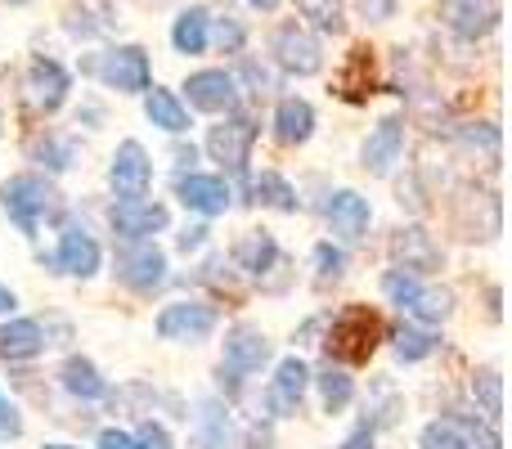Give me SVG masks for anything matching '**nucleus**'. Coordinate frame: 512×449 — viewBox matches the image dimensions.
Returning a JSON list of instances; mask_svg holds the SVG:
<instances>
[{"label": "nucleus", "mask_w": 512, "mask_h": 449, "mask_svg": "<svg viewBox=\"0 0 512 449\" xmlns=\"http://www.w3.org/2000/svg\"><path fill=\"white\" fill-rule=\"evenodd\" d=\"M207 41H216L221 54H239L248 32H243V23H234V18H216V36H207Z\"/></svg>", "instance_id": "c9c22d12"}, {"label": "nucleus", "mask_w": 512, "mask_h": 449, "mask_svg": "<svg viewBox=\"0 0 512 449\" xmlns=\"http://www.w3.org/2000/svg\"><path fill=\"white\" fill-rule=\"evenodd\" d=\"M400 149H405V122L387 117V122H378V131L364 140V171L387 176L391 162H400Z\"/></svg>", "instance_id": "a211bd4d"}, {"label": "nucleus", "mask_w": 512, "mask_h": 449, "mask_svg": "<svg viewBox=\"0 0 512 449\" xmlns=\"http://www.w3.org/2000/svg\"><path fill=\"white\" fill-rule=\"evenodd\" d=\"M59 270L72 279H90L99 270V243L81 225H68L59 238Z\"/></svg>", "instance_id": "412c9836"}, {"label": "nucleus", "mask_w": 512, "mask_h": 449, "mask_svg": "<svg viewBox=\"0 0 512 449\" xmlns=\"http://www.w3.org/2000/svg\"><path fill=\"white\" fill-rule=\"evenodd\" d=\"M99 449H135V441L122 427H108V432H99Z\"/></svg>", "instance_id": "37998d69"}, {"label": "nucleus", "mask_w": 512, "mask_h": 449, "mask_svg": "<svg viewBox=\"0 0 512 449\" xmlns=\"http://www.w3.org/2000/svg\"><path fill=\"white\" fill-rule=\"evenodd\" d=\"M391 342H396V355L405 364H418V360H427V355L436 351V337L427 333V328H418V324H400L396 333H391Z\"/></svg>", "instance_id": "7c9ffc66"}, {"label": "nucleus", "mask_w": 512, "mask_h": 449, "mask_svg": "<svg viewBox=\"0 0 512 449\" xmlns=\"http://www.w3.org/2000/svg\"><path fill=\"white\" fill-rule=\"evenodd\" d=\"M59 378H63V387H68L77 400L108 396V382L99 378V369L86 360V355H68V360H63V369H59Z\"/></svg>", "instance_id": "bb28decb"}, {"label": "nucleus", "mask_w": 512, "mask_h": 449, "mask_svg": "<svg viewBox=\"0 0 512 449\" xmlns=\"http://www.w3.org/2000/svg\"><path fill=\"white\" fill-rule=\"evenodd\" d=\"M95 77L104 86H113L117 95H144L153 86V72H149V50L144 45H117L108 50L104 59L95 63Z\"/></svg>", "instance_id": "20e7f679"}, {"label": "nucleus", "mask_w": 512, "mask_h": 449, "mask_svg": "<svg viewBox=\"0 0 512 449\" xmlns=\"http://www.w3.org/2000/svg\"><path fill=\"white\" fill-rule=\"evenodd\" d=\"M355 9H360V18H369V23H387V18L396 14V0H355Z\"/></svg>", "instance_id": "a19ab883"}, {"label": "nucleus", "mask_w": 512, "mask_h": 449, "mask_svg": "<svg viewBox=\"0 0 512 449\" xmlns=\"http://www.w3.org/2000/svg\"><path fill=\"white\" fill-rule=\"evenodd\" d=\"M131 441H135V449H171V432H167L162 423H153V418H149V423H144L140 432L131 436Z\"/></svg>", "instance_id": "4c0bfd02"}, {"label": "nucleus", "mask_w": 512, "mask_h": 449, "mask_svg": "<svg viewBox=\"0 0 512 449\" xmlns=\"http://www.w3.org/2000/svg\"><path fill=\"white\" fill-rule=\"evenodd\" d=\"M198 423H203V445L207 449H225V436H230V423H225V414L216 405H203V414H198Z\"/></svg>", "instance_id": "f704fd0d"}, {"label": "nucleus", "mask_w": 512, "mask_h": 449, "mask_svg": "<svg viewBox=\"0 0 512 449\" xmlns=\"http://www.w3.org/2000/svg\"><path fill=\"white\" fill-rule=\"evenodd\" d=\"M0 436L5 441H18L23 436V418H18V409H14V400L0 391Z\"/></svg>", "instance_id": "ea45409f"}, {"label": "nucleus", "mask_w": 512, "mask_h": 449, "mask_svg": "<svg viewBox=\"0 0 512 449\" xmlns=\"http://www.w3.org/2000/svg\"><path fill=\"white\" fill-rule=\"evenodd\" d=\"M108 185H113L117 198H144L153 185V162L144 153L140 140H126L117 144L113 153V167H108Z\"/></svg>", "instance_id": "1a4fd4ad"}, {"label": "nucleus", "mask_w": 512, "mask_h": 449, "mask_svg": "<svg viewBox=\"0 0 512 449\" xmlns=\"http://www.w3.org/2000/svg\"><path fill=\"white\" fill-rule=\"evenodd\" d=\"M333 90L346 99V104H369V99L378 95V77H373V50L369 45H355V50L346 54Z\"/></svg>", "instance_id": "f3484780"}, {"label": "nucleus", "mask_w": 512, "mask_h": 449, "mask_svg": "<svg viewBox=\"0 0 512 449\" xmlns=\"http://www.w3.org/2000/svg\"><path fill=\"white\" fill-rule=\"evenodd\" d=\"M45 449H72V445H45Z\"/></svg>", "instance_id": "09e8293b"}, {"label": "nucleus", "mask_w": 512, "mask_h": 449, "mask_svg": "<svg viewBox=\"0 0 512 449\" xmlns=\"http://www.w3.org/2000/svg\"><path fill=\"white\" fill-rule=\"evenodd\" d=\"M387 328H382V315L373 306H346L342 315L328 324L324 333V355L333 364H369L373 351L382 346Z\"/></svg>", "instance_id": "f257e3e1"}, {"label": "nucleus", "mask_w": 512, "mask_h": 449, "mask_svg": "<svg viewBox=\"0 0 512 449\" xmlns=\"http://www.w3.org/2000/svg\"><path fill=\"white\" fill-rule=\"evenodd\" d=\"M391 256H396V270H405V274H427L441 265V247L432 243V234H427L423 225L400 229V234L391 238Z\"/></svg>", "instance_id": "dca6fc26"}, {"label": "nucleus", "mask_w": 512, "mask_h": 449, "mask_svg": "<svg viewBox=\"0 0 512 449\" xmlns=\"http://www.w3.org/2000/svg\"><path fill=\"white\" fill-rule=\"evenodd\" d=\"M252 9H265V14H270V9H279V0H248Z\"/></svg>", "instance_id": "49530a36"}, {"label": "nucleus", "mask_w": 512, "mask_h": 449, "mask_svg": "<svg viewBox=\"0 0 512 449\" xmlns=\"http://www.w3.org/2000/svg\"><path fill=\"white\" fill-rule=\"evenodd\" d=\"M265 360H270V337L252 324H234L230 337H225V364L221 369H230L234 378H248V373H256Z\"/></svg>", "instance_id": "ddd939ff"}, {"label": "nucleus", "mask_w": 512, "mask_h": 449, "mask_svg": "<svg viewBox=\"0 0 512 449\" xmlns=\"http://www.w3.org/2000/svg\"><path fill=\"white\" fill-rule=\"evenodd\" d=\"M274 135H279V144H306L315 135V108L297 95L279 99V108H274Z\"/></svg>", "instance_id": "4be33fe9"}, {"label": "nucleus", "mask_w": 512, "mask_h": 449, "mask_svg": "<svg viewBox=\"0 0 512 449\" xmlns=\"http://www.w3.org/2000/svg\"><path fill=\"white\" fill-rule=\"evenodd\" d=\"M144 113H149L153 126H162L167 135H185L189 131V108L180 104L171 90H144Z\"/></svg>", "instance_id": "a878e982"}, {"label": "nucleus", "mask_w": 512, "mask_h": 449, "mask_svg": "<svg viewBox=\"0 0 512 449\" xmlns=\"http://www.w3.org/2000/svg\"><path fill=\"white\" fill-rule=\"evenodd\" d=\"M252 203L274 207V212H297L301 198H297V189L279 176V171H261V176L252 180Z\"/></svg>", "instance_id": "cd10ccee"}, {"label": "nucleus", "mask_w": 512, "mask_h": 449, "mask_svg": "<svg viewBox=\"0 0 512 449\" xmlns=\"http://www.w3.org/2000/svg\"><path fill=\"white\" fill-rule=\"evenodd\" d=\"M306 387H310V369L297 360V355H288V360L274 369V382H270L274 414H297L301 400H306Z\"/></svg>", "instance_id": "6ab92c4d"}, {"label": "nucleus", "mask_w": 512, "mask_h": 449, "mask_svg": "<svg viewBox=\"0 0 512 449\" xmlns=\"http://www.w3.org/2000/svg\"><path fill=\"white\" fill-rule=\"evenodd\" d=\"M108 221L122 238H131V243H144L149 234H158V229H167L171 212L162 203H149V198H122V203H113V212H108Z\"/></svg>", "instance_id": "9b49d317"}, {"label": "nucleus", "mask_w": 512, "mask_h": 449, "mask_svg": "<svg viewBox=\"0 0 512 449\" xmlns=\"http://www.w3.org/2000/svg\"><path fill=\"white\" fill-rule=\"evenodd\" d=\"M270 54H274V63H279L283 72H292V77H315V72L324 68V50H319V36L310 32L306 23H297V18H288V23L274 27Z\"/></svg>", "instance_id": "7ed1b4c3"}, {"label": "nucleus", "mask_w": 512, "mask_h": 449, "mask_svg": "<svg viewBox=\"0 0 512 449\" xmlns=\"http://www.w3.org/2000/svg\"><path fill=\"white\" fill-rule=\"evenodd\" d=\"M315 265H319V279H337V274H342V265H346V256L337 252L333 243H319L315 247Z\"/></svg>", "instance_id": "58836bf2"}, {"label": "nucleus", "mask_w": 512, "mask_h": 449, "mask_svg": "<svg viewBox=\"0 0 512 449\" xmlns=\"http://www.w3.org/2000/svg\"><path fill=\"white\" fill-rule=\"evenodd\" d=\"M32 153H36V158H41L50 171H68V167H72V144H68V140H54V135L36 140Z\"/></svg>", "instance_id": "72a5a7b5"}, {"label": "nucleus", "mask_w": 512, "mask_h": 449, "mask_svg": "<svg viewBox=\"0 0 512 449\" xmlns=\"http://www.w3.org/2000/svg\"><path fill=\"white\" fill-rule=\"evenodd\" d=\"M45 351V333L36 319H9L0 324V360H32V355Z\"/></svg>", "instance_id": "5701e85b"}, {"label": "nucleus", "mask_w": 512, "mask_h": 449, "mask_svg": "<svg viewBox=\"0 0 512 449\" xmlns=\"http://www.w3.org/2000/svg\"><path fill=\"white\" fill-rule=\"evenodd\" d=\"M472 396L481 400V409H486L490 418L504 414V382H499L495 369H481L477 373V382H472Z\"/></svg>", "instance_id": "473e14b6"}, {"label": "nucleus", "mask_w": 512, "mask_h": 449, "mask_svg": "<svg viewBox=\"0 0 512 449\" xmlns=\"http://www.w3.org/2000/svg\"><path fill=\"white\" fill-rule=\"evenodd\" d=\"M234 261L248 274H265L279 265V243H274L270 229H252V234H243L239 243H234Z\"/></svg>", "instance_id": "b1692460"}, {"label": "nucleus", "mask_w": 512, "mask_h": 449, "mask_svg": "<svg viewBox=\"0 0 512 449\" xmlns=\"http://www.w3.org/2000/svg\"><path fill=\"white\" fill-rule=\"evenodd\" d=\"M315 382H319V400H324V409H328V414H342V409L355 400V382L346 378L342 369H333V364H328V369L319 373Z\"/></svg>", "instance_id": "c756f323"}, {"label": "nucleus", "mask_w": 512, "mask_h": 449, "mask_svg": "<svg viewBox=\"0 0 512 449\" xmlns=\"http://www.w3.org/2000/svg\"><path fill=\"white\" fill-rule=\"evenodd\" d=\"M418 445H423V449H499V436L486 432L477 418L450 414V418L427 423L423 436H418Z\"/></svg>", "instance_id": "0eeeda50"}, {"label": "nucleus", "mask_w": 512, "mask_h": 449, "mask_svg": "<svg viewBox=\"0 0 512 449\" xmlns=\"http://www.w3.org/2000/svg\"><path fill=\"white\" fill-rule=\"evenodd\" d=\"M203 238H207V225L185 229V234H180V252H198V247H203Z\"/></svg>", "instance_id": "c03bdc74"}, {"label": "nucleus", "mask_w": 512, "mask_h": 449, "mask_svg": "<svg viewBox=\"0 0 512 449\" xmlns=\"http://www.w3.org/2000/svg\"><path fill=\"white\" fill-rule=\"evenodd\" d=\"M185 95L198 113H234L239 108V86H234L230 72L221 68H203L185 81Z\"/></svg>", "instance_id": "f8f14e48"}, {"label": "nucleus", "mask_w": 512, "mask_h": 449, "mask_svg": "<svg viewBox=\"0 0 512 449\" xmlns=\"http://www.w3.org/2000/svg\"><path fill=\"white\" fill-rule=\"evenodd\" d=\"M176 194L189 212H203V216L230 212V185H225L221 176H198V171H189V176L176 180Z\"/></svg>", "instance_id": "2eb2a0df"}, {"label": "nucleus", "mask_w": 512, "mask_h": 449, "mask_svg": "<svg viewBox=\"0 0 512 449\" xmlns=\"http://www.w3.org/2000/svg\"><path fill=\"white\" fill-rule=\"evenodd\" d=\"M207 36H212V14H207L203 5H189L185 14L176 18V27H171V45H176L180 54H203L207 45Z\"/></svg>", "instance_id": "393cba45"}, {"label": "nucleus", "mask_w": 512, "mask_h": 449, "mask_svg": "<svg viewBox=\"0 0 512 449\" xmlns=\"http://www.w3.org/2000/svg\"><path fill=\"white\" fill-rule=\"evenodd\" d=\"M328 225H333V234L346 238V243L364 238V229H369V198H360L355 189H337V194L328 198Z\"/></svg>", "instance_id": "aec40b11"}, {"label": "nucleus", "mask_w": 512, "mask_h": 449, "mask_svg": "<svg viewBox=\"0 0 512 449\" xmlns=\"http://www.w3.org/2000/svg\"><path fill=\"white\" fill-rule=\"evenodd\" d=\"M14 306H18V301H14V292H9L5 283H0V310H5V315H9V310H14Z\"/></svg>", "instance_id": "a18cd8bd"}, {"label": "nucleus", "mask_w": 512, "mask_h": 449, "mask_svg": "<svg viewBox=\"0 0 512 449\" xmlns=\"http://www.w3.org/2000/svg\"><path fill=\"white\" fill-rule=\"evenodd\" d=\"M441 23L463 41H481L499 27V0H441Z\"/></svg>", "instance_id": "9d476101"}, {"label": "nucleus", "mask_w": 512, "mask_h": 449, "mask_svg": "<svg viewBox=\"0 0 512 449\" xmlns=\"http://www.w3.org/2000/svg\"><path fill=\"white\" fill-rule=\"evenodd\" d=\"M54 185L45 176H9L5 185H0V203H5V216L14 221L23 234H36L41 221L50 216L54 207Z\"/></svg>", "instance_id": "f03ea898"}, {"label": "nucleus", "mask_w": 512, "mask_h": 449, "mask_svg": "<svg viewBox=\"0 0 512 449\" xmlns=\"http://www.w3.org/2000/svg\"><path fill=\"white\" fill-rule=\"evenodd\" d=\"M297 9L315 32H342V0H297Z\"/></svg>", "instance_id": "2f4dec72"}, {"label": "nucleus", "mask_w": 512, "mask_h": 449, "mask_svg": "<svg viewBox=\"0 0 512 449\" xmlns=\"http://www.w3.org/2000/svg\"><path fill=\"white\" fill-rule=\"evenodd\" d=\"M117 283H126L131 292H153L167 283V256L153 243H131L117 252Z\"/></svg>", "instance_id": "423d86ee"}, {"label": "nucleus", "mask_w": 512, "mask_h": 449, "mask_svg": "<svg viewBox=\"0 0 512 449\" xmlns=\"http://www.w3.org/2000/svg\"><path fill=\"white\" fill-rule=\"evenodd\" d=\"M252 144H256V122L252 117H225L221 126L207 131V153H212L225 171H248Z\"/></svg>", "instance_id": "6e6552de"}, {"label": "nucleus", "mask_w": 512, "mask_h": 449, "mask_svg": "<svg viewBox=\"0 0 512 449\" xmlns=\"http://www.w3.org/2000/svg\"><path fill=\"white\" fill-rule=\"evenodd\" d=\"M27 90H32V104L41 108V113H59L72 90V77L63 72V63L41 54V59H32V68H27Z\"/></svg>", "instance_id": "4468645a"}, {"label": "nucleus", "mask_w": 512, "mask_h": 449, "mask_svg": "<svg viewBox=\"0 0 512 449\" xmlns=\"http://www.w3.org/2000/svg\"><path fill=\"white\" fill-rule=\"evenodd\" d=\"M382 292H387L396 306H405V301L418 292V279H414V274H405V270H387V279H382Z\"/></svg>", "instance_id": "e433bc0d"}, {"label": "nucleus", "mask_w": 512, "mask_h": 449, "mask_svg": "<svg viewBox=\"0 0 512 449\" xmlns=\"http://www.w3.org/2000/svg\"><path fill=\"white\" fill-rule=\"evenodd\" d=\"M400 310H409L418 324H445V319H450V310H454V292H445V288H418Z\"/></svg>", "instance_id": "c85d7f7f"}, {"label": "nucleus", "mask_w": 512, "mask_h": 449, "mask_svg": "<svg viewBox=\"0 0 512 449\" xmlns=\"http://www.w3.org/2000/svg\"><path fill=\"white\" fill-rule=\"evenodd\" d=\"M337 449H373V423H360Z\"/></svg>", "instance_id": "79ce46f5"}, {"label": "nucleus", "mask_w": 512, "mask_h": 449, "mask_svg": "<svg viewBox=\"0 0 512 449\" xmlns=\"http://www.w3.org/2000/svg\"><path fill=\"white\" fill-rule=\"evenodd\" d=\"M9 5H32V0H9Z\"/></svg>", "instance_id": "de8ad7c7"}, {"label": "nucleus", "mask_w": 512, "mask_h": 449, "mask_svg": "<svg viewBox=\"0 0 512 449\" xmlns=\"http://www.w3.org/2000/svg\"><path fill=\"white\" fill-rule=\"evenodd\" d=\"M153 328L162 342H203L216 333V310L207 301H176V306H162Z\"/></svg>", "instance_id": "39448f33"}]
</instances>
